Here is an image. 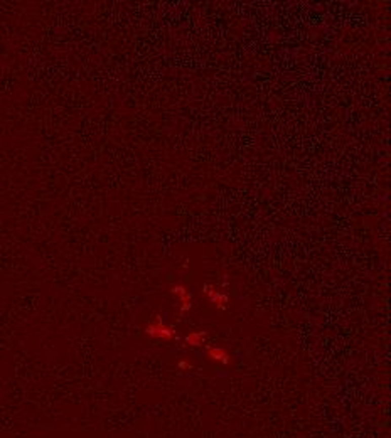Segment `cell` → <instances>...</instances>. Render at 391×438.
<instances>
[{"mask_svg":"<svg viewBox=\"0 0 391 438\" xmlns=\"http://www.w3.org/2000/svg\"><path fill=\"white\" fill-rule=\"evenodd\" d=\"M203 295L206 300H209L216 308H219V310H226L229 305V297L226 295L224 292L221 290H216L214 285H204L203 287Z\"/></svg>","mask_w":391,"mask_h":438,"instance_id":"obj_2","label":"cell"},{"mask_svg":"<svg viewBox=\"0 0 391 438\" xmlns=\"http://www.w3.org/2000/svg\"><path fill=\"white\" fill-rule=\"evenodd\" d=\"M145 334H147V336L153 337V339L172 341V339L176 337V329H174L172 326H166V324L162 322V317L157 315L155 322L148 324V326L145 327Z\"/></svg>","mask_w":391,"mask_h":438,"instance_id":"obj_1","label":"cell"},{"mask_svg":"<svg viewBox=\"0 0 391 438\" xmlns=\"http://www.w3.org/2000/svg\"><path fill=\"white\" fill-rule=\"evenodd\" d=\"M206 337H208V332L204 331H194L191 334H187L186 336V344L191 347H201L206 341Z\"/></svg>","mask_w":391,"mask_h":438,"instance_id":"obj_5","label":"cell"},{"mask_svg":"<svg viewBox=\"0 0 391 438\" xmlns=\"http://www.w3.org/2000/svg\"><path fill=\"white\" fill-rule=\"evenodd\" d=\"M171 293H174L179 302H181V310H179V315H184L189 308H191V293L184 285H174L171 288Z\"/></svg>","mask_w":391,"mask_h":438,"instance_id":"obj_3","label":"cell"},{"mask_svg":"<svg viewBox=\"0 0 391 438\" xmlns=\"http://www.w3.org/2000/svg\"><path fill=\"white\" fill-rule=\"evenodd\" d=\"M206 355H208L209 361H214V363H219V364H229L231 363L229 352L219 346H208L206 347Z\"/></svg>","mask_w":391,"mask_h":438,"instance_id":"obj_4","label":"cell"},{"mask_svg":"<svg viewBox=\"0 0 391 438\" xmlns=\"http://www.w3.org/2000/svg\"><path fill=\"white\" fill-rule=\"evenodd\" d=\"M177 368L182 369V371H189V369H192V364L189 363L187 359H181V361L177 363Z\"/></svg>","mask_w":391,"mask_h":438,"instance_id":"obj_6","label":"cell"}]
</instances>
